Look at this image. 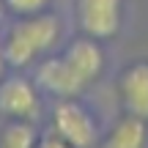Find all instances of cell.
Listing matches in <instances>:
<instances>
[{"instance_id": "cell-1", "label": "cell", "mask_w": 148, "mask_h": 148, "mask_svg": "<svg viewBox=\"0 0 148 148\" xmlns=\"http://www.w3.org/2000/svg\"><path fill=\"white\" fill-rule=\"evenodd\" d=\"M60 38V19L49 11H38L30 16H19V22L8 27L3 36V55L11 69H25L36 58L58 44Z\"/></svg>"}, {"instance_id": "cell-2", "label": "cell", "mask_w": 148, "mask_h": 148, "mask_svg": "<svg viewBox=\"0 0 148 148\" xmlns=\"http://www.w3.org/2000/svg\"><path fill=\"white\" fill-rule=\"evenodd\" d=\"M123 0H77V25L82 36L96 41L112 38L121 30Z\"/></svg>"}, {"instance_id": "cell-3", "label": "cell", "mask_w": 148, "mask_h": 148, "mask_svg": "<svg viewBox=\"0 0 148 148\" xmlns=\"http://www.w3.org/2000/svg\"><path fill=\"white\" fill-rule=\"evenodd\" d=\"M52 132L71 148H90L96 143V121L74 99H60L52 110Z\"/></svg>"}, {"instance_id": "cell-4", "label": "cell", "mask_w": 148, "mask_h": 148, "mask_svg": "<svg viewBox=\"0 0 148 148\" xmlns=\"http://www.w3.org/2000/svg\"><path fill=\"white\" fill-rule=\"evenodd\" d=\"M38 104V90L27 77H5L0 82V115L8 121H33Z\"/></svg>"}, {"instance_id": "cell-5", "label": "cell", "mask_w": 148, "mask_h": 148, "mask_svg": "<svg viewBox=\"0 0 148 148\" xmlns=\"http://www.w3.org/2000/svg\"><path fill=\"white\" fill-rule=\"evenodd\" d=\"M36 85L41 90H47L49 96H55V99H77L88 82H85V79L69 66V60L60 55V58L41 60V66H38V71H36Z\"/></svg>"}, {"instance_id": "cell-6", "label": "cell", "mask_w": 148, "mask_h": 148, "mask_svg": "<svg viewBox=\"0 0 148 148\" xmlns=\"http://www.w3.org/2000/svg\"><path fill=\"white\" fill-rule=\"evenodd\" d=\"M121 104L129 115H137L148 121V60H137L123 69L118 79Z\"/></svg>"}, {"instance_id": "cell-7", "label": "cell", "mask_w": 148, "mask_h": 148, "mask_svg": "<svg viewBox=\"0 0 148 148\" xmlns=\"http://www.w3.org/2000/svg\"><path fill=\"white\" fill-rule=\"evenodd\" d=\"M63 58L69 60V66L85 82H93L101 71H104V52H101L99 41L90 36H82V38H74V41L66 47Z\"/></svg>"}, {"instance_id": "cell-8", "label": "cell", "mask_w": 148, "mask_h": 148, "mask_svg": "<svg viewBox=\"0 0 148 148\" xmlns=\"http://www.w3.org/2000/svg\"><path fill=\"white\" fill-rule=\"evenodd\" d=\"M148 132H145V121L137 115H123L115 121V126L110 129V134L104 137L101 148H145Z\"/></svg>"}, {"instance_id": "cell-9", "label": "cell", "mask_w": 148, "mask_h": 148, "mask_svg": "<svg viewBox=\"0 0 148 148\" xmlns=\"http://www.w3.org/2000/svg\"><path fill=\"white\" fill-rule=\"evenodd\" d=\"M36 140L30 121H8L0 132V148H33Z\"/></svg>"}, {"instance_id": "cell-10", "label": "cell", "mask_w": 148, "mask_h": 148, "mask_svg": "<svg viewBox=\"0 0 148 148\" xmlns=\"http://www.w3.org/2000/svg\"><path fill=\"white\" fill-rule=\"evenodd\" d=\"M5 8L16 16H30V14H38V11L47 8L49 0H3Z\"/></svg>"}, {"instance_id": "cell-11", "label": "cell", "mask_w": 148, "mask_h": 148, "mask_svg": "<svg viewBox=\"0 0 148 148\" xmlns=\"http://www.w3.org/2000/svg\"><path fill=\"white\" fill-rule=\"evenodd\" d=\"M33 148H71V145L66 143L63 137H58V134L52 132V134H47V137H38Z\"/></svg>"}, {"instance_id": "cell-12", "label": "cell", "mask_w": 148, "mask_h": 148, "mask_svg": "<svg viewBox=\"0 0 148 148\" xmlns=\"http://www.w3.org/2000/svg\"><path fill=\"white\" fill-rule=\"evenodd\" d=\"M5 66H8V63H5V55H3V38H0V74H3Z\"/></svg>"}, {"instance_id": "cell-13", "label": "cell", "mask_w": 148, "mask_h": 148, "mask_svg": "<svg viewBox=\"0 0 148 148\" xmlns=\"http://www.w3.org/2000/svg\"><path fill=\"white\" fill-rule=\"evenodd\" d=\"M3 8H5V3H3V0H0V14H3Z\"/></svg>"}]
</instances>
